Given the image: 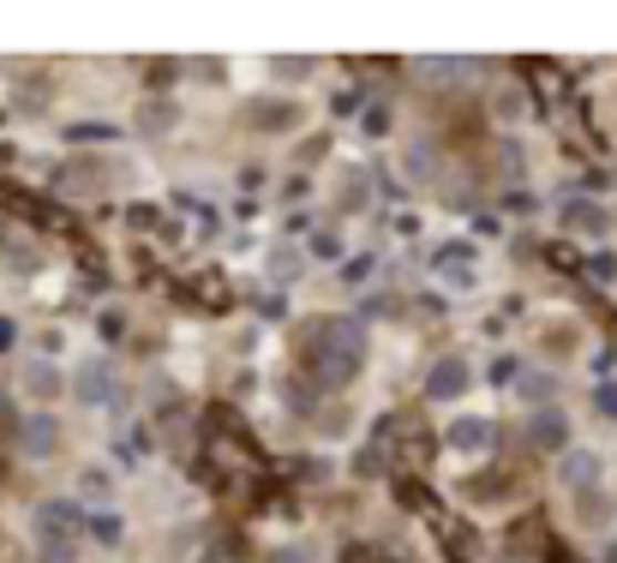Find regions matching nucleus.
Listing matches in <instances>:
<instances>
[{
  "instance_id": "obj_6",
  "label": "nucleus",
  "mask_w": 617,
  "mask_h": 563,
  "mask_svg": "<svg viewBox=\"0 0 617 563\" xmlns=\"http://www.w3.org/2000/svg\"><path fill=\"white\" fill-rule=\"evenodd\" d=\"M527 438H534L539 450L564 455V450H569V413H564V408H539L534 420H527Z\"/></svg>"
},
{
  "instance_id": "obj_3",
  "label": "nucleus",
  "mask_w": 617,
  "mask_h": 563,
  "mask_svg": "<svg viewBox=\"0 0 617 563\" xmlns=\"http://www.w3.org/2000/svg\"><path fill=\"white\" fill-rule=\"evenodd\" d=\"M599 480H606V455H599L594 443H569V450L557 455V485H564V492H594Z\"/></svg>"
},
{
  "instance_id": "obj_4",
  "label": "nucleus",
  "mask_w": 617,
  "mask_h": 563,
  "mask_svg": "<svg viewBox=\"0 0 617 563\" xmlns=\"http://www.w3.org/2000/svg\"><path fill=\"white\" fill-rule=\"evenodd\" d=\"M19 455H24V462H54V455H61V420H54L49 408L24 420V432H19Z\"/></svg>"
},
{
  "instance_id": "obj_8",
  "label": "nucleus",
  "mask_w": 617,
  "mask_h": 563,
  "mask_svg": "<svg viewBox=\"0 0 617 563\" xmlns=\"http://www.w3.org/2000/svg\"><path fill=\"white\" fill-rule=\"evenodd\" d=\"M19 383H24V396H31V402H42V408H49V402H54V396H61V390H66V378H61V372H54V366H49V360H31V366H24V378H19Z\"/></svg>"
},
{
  "instance_id": "obj_5",
  "label": "nucleus",
  "mask_w": 617,
  "mask_h": 563,
  "mask_svg": "<svg viewBox=\"0 0 617 563\" xmlns=\"http://www.w3.org/2000/svg\"><path fill=\"white\" fill-rule=\"evenodd\" d=\"M72 390H79L84 408H109L114 402V366L109 360H84L79 378H72Z\"/></svg>"
},
{
  "instance_id": "obj_10",
  "label": "nucleus",
  "mask_w": 617,
  "mask_h": 563,
  "mask_svg": "<svg viewBox=\"0 0 617 563\" xmlns=\"http://www.w3.org/2000/svg\"><path fill=\"white\" fill-rule=\"evenodd\" d=\"M109 485H114V480H109V473H102V468L79 473V492H84V498H109Z\"/></svg>"
},
{
  "instance_id": "obj_11",
  "label": "nucleus",
  "mask_w": 617,
  "mask_h": 563,
  "mask_svg": "<svg viewBox=\"0 0 617 563\" xmlns=\"http://www.w3.org/2000/svg\"><path fill=\"white\" fill-rule=\"evenodd\" d=\"M7 342H12V324H7V318H0V354H7Z\"/></svg>"
},
{
  "instance_id": "obj_2",
  "label": "nucleus",
  "mask_w": 617,
  "mask_h": 563,
  "mask_svg": "<svg viewBox=\"0 0 617 563\" xmlns=\"http://www.w3.org/2000/svg\"><path fill=\"white\" fill-rule=\"evenodd\" d=\"M467 390H474V360H467V354H444V360H432V372H425V402L450 408V402H462Z\"/></svg>"
},
{
  "instance_id": "obj_1",
  "label": "nucleus",
  "mask_w": 617,
  "mask_h": 563,
  "mask_svg": "<svg viewBox=\"0 0 617 563\" xmlns=\"http://www.w3.org/2000/svg\"><path fill=\"white\" fill-rule=\"evenodd\" d=\"M312 366H318V378H325L330 390H342V383L366 366V330H360L354 318H330L325 330H318Z\"/></svg>"
},
{
  "instance_id": "obj_7",
  "label": "nucleus",
  "mask_w": 617,
  "mask_h": 563,
  "mask_svg": "<svg viewBox=\"0 0 617 563\" xmlns=\"http://www.w3.org/2000/svg\"><path fill=\"white\" fill-rule=\"evenodd\" d=\"M450 450H455V455H486V450H492V420H486V413L450 420Z\"/></svg>"
},
{
  "instance_id": "obj_9",
  "label": "nucleus",
  "mask_w": 617,
  "mask_h": 563,
  "mask_svg": "<svg viewBox=\"0 0 617 563\" xmlns=\"http://www.w3.org/2000/svg\"><path fill=\"white\" fill-rule=\"evenodd\" d=\"M564 222H569L576 234H599V228H606V211H599L594 198H576V204L564 211Z\"/></svg>"
}]
</instances>
